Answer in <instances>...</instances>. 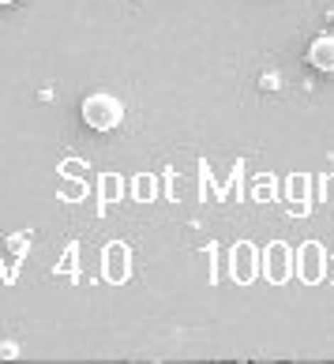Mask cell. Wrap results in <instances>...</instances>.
I'll use <instances>...</instances> for the list:
<instances>
[{
	"mask_svg": "<svg viewBox=\"0 0 334 364\" xmlns=\"http://www.w3.org/2000/svg\"><path fill=\"white\" fill-rule=\"evenodd\" d=\"M83 120H87V128H95V132H113L120 120H124V105H120L113 94H90L83 102Z\"/></svg>",
	"mask_w": 334,
	"mask_h": 364,
	"instance_id": "6da1fadb",
	"label": "cell"
},
{
	"mask_svg": "<svg viewBox=\"0 0 334 364\" xmlns=\"http://www.w3.org/2000/svg\"><path fill=\"white\" fill-rule=\"evenodd\" d=\"M259 274V252L256 245H248V240H240L233 248V278L237 282H252Z\"/></svg>",
	"mask_w": 334,
	"mask_h": 364,
	"instance_id": "7a4b0ae2",
	"label": "cell"
},
{
	"mask_svg": "<svg viewBox=\"0 0 334 364\" xmlns=\"http://www.w3.org/2000/svg\"><path fill=\"white\" fill-rule=\"evenodd\" d=\"M289 267H293V255H289V248L282 245V240L266 248V278H271V282H286Z\"/></svg>",
	"mask_w": 334,
	"mask_h": 364,
	"instance_id": "3957f363",
	"label": "cell"
},
{
	"mask_svg": "<svg viewBox=\"0 0 334 364\" xmlns=\"http://www.w3.org/2000/svg\"><path fill=\"white\" fill-rule=\"evenodd\" d=\"M308 64L319 72H334V34H319L308 46Z\"/></svg>",
	"mask_w": 334,
	"mask_h": 364,
	"instance_id": "277c9868",
	"label": "cell"
},
{
	"mask_svg": "<svg viewBox=\"0 0 334 364\" xmlns=\"http://www.w3.org/2000/svg\"><path fill=\"white\" fill-rule=\"evenodd\" d=\"M301 278L304 282H319L323 278V248L308 240V245L301 248Z\"/></svg>",
	"mask_w": 334,
	"mask_h": 364,
	"instance_id": "5b68a950",
	"label": "cell"
},
{
	"mask_svg": "<svg viewBox=\"0 0 334 364\" xmlns=\"http://www.w3.org/2000/svg\"><path fill=\"white\" fill-rule=\"evenodd\" d=\"M105 255H109V271H105V278H109V282H124V267H128V248L124 245H109V252H105Z\"/></svg>",
	"mask_w": 334,
	"mask_h": 364,
	"instance_id": "8992f818",
	"label": "cell"
},
{
	"mask_svg": "<svg viewBox=\"0 0 334 364\" xmlns=\"http://www.w3.org/2000/svg\"><path fill=\"white\" fill-rule=\"evenodd\" d=\"M0 4H16V0H0Z\"/></svg>",
	"mask_w": 334,
	"mask_h": 364,
	"instance_id": "52a82bcc",
	"label": "cell"
}]
</instances>
